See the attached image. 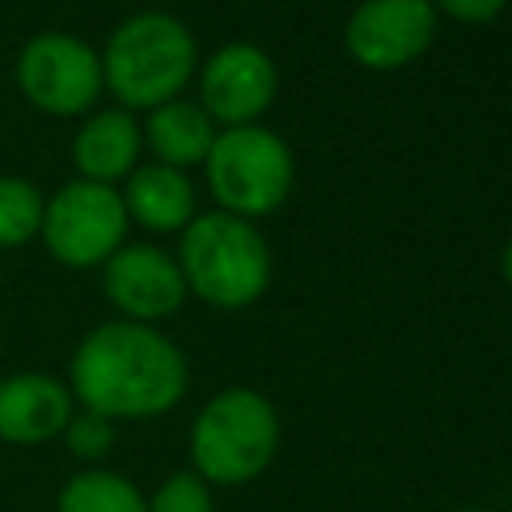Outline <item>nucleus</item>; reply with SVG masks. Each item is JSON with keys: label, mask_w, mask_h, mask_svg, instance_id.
I'll use <instances>...</instances> for the list:
<instances>
[{"label": "nucleus", "mask_w": 512, "mask_h": 512, "mask_svg": "<svg viewBox=\"0 0 512 512\" xmlns=\"http://www.w3.org/2000/svg\"><path fill=\"white\" fill-rule=\"evenodd\" d=\"M100 284H104L108 304L124 320H136V324H156L180 312L188 296L176 256H168L156 244H120L100 264Z\"/></svg>", "instance_id": "9"}, {"label": "nucleus", "mask_w": 512, "mask_h": 512, "mask_svg": "<svg viewBox=\"0 0 512 512\" xmlns=\"http://www.w3.org/2000/svg\"><path fill=\"white\" fill-rule=\"evenodd\" d=\"M128 232L124 200L112 184L68 180L44 200L40 240L64 268H100Z\"/></svg>", "instance_id": "6"}, {"label": "nucleus", "mask_w": 512, "mask_h": 512, "mask_svg": "<svg viewBox=\"0 0 512 512\" xmlns=\"http://www.w3.org/2000/svg\"><path fill=\"white\" fill-rule=\"evenodd\" d=\"M128 220L144 224L148 232H184L196 216V192L192 180L180 168L168 164H136L128 172V184L120 192Z\"/></svg>", "instance_id": "13"}, {"label": "nucleus", "mask_w": 512, "mask_h": 512, "mask_svg": "<svg viewBox=\"0 0 512 512\" xmlns=\"http://www.w3.org/2000/svg\"><path fill=\"white\" fill-rule=\"evenodd\" d=\"M72 412V388L52 372H12L0 380V444L36 448L60 440Z\"/></svg>", "instance_id": "11"}, {"label": "nucleus", "mask_w": 512, "mask_h": 512, "mask_svg": "<svg viewBox=\"0 0 512 512\" xmlns=\"http://www.w3.org/2000/svg\"><path fill=\"white\" fill-rule=\"evenodd\" d=\"M436 36L432 0H360L344 28V48L372 72L412 64Z\"/></svg>", "instance_id": "8"}, {"label": "nucleus", "mask_w": 512, "mask_h": 512, "mask_svg": "<svg viewBox=\"0 0 512 512\" xmlns=\"http://www.w3.org/2000/svg\"><path fill=\"white\" fill-rule=\"evenodd\" d=\"M16 88L48 116H80L104 88L100 52L72 32H40L16 56Z\"/></svg>", "instance_id": "7"}, {"label": "nucleus", "mask_w": 512, "mask_h": 512, "mask_svg": "<svg viewBox=\"0 0 512 512\" xmlns=\"http://www.w3.org/2000/svg\"><path fill=\"white\" fill-rule=\"evenodd\" d=\"M280 448V416L272 400L256 388H224L192 420L188 456L204 484H248L256 480Z\"/></svg>", "instance_id": "4"}, {"label": "nucleus", "mask_w": 512, "mask_h": 512, "mask_svg": "<svg viewBox=\"0 0 512 512\" xmlns=\"http://www.w3.org/2000/svg\"><path fill=\"white\" fill-rule=\"evenodd\" d=\"M504 4L508 0H432L436 12H444V16L460 20V24H488V20H496L504 12Z\"/></svg>", "instance_id": "19"}, {"label": "nucleus", "mask_w": 512, "mask_h": 512, "mask_svg": "<svg viewBox=\"0 0 512 512\" xmlns=\"http://www.w3.org/2000/svg\"><path fill=\"white\" fill-rule=\"evenodd\" d=\"M76 408L116 420H152L172 412L188 392V360L152 324L108 320L80 336L68 360Z\"/></svg>", "instance_id": "1"}, {"label": "nucleus", "mask_w": 512, "mask_h": 512, "mask_svg": "<svg viewBox=\"0 0 512 512\" xmlns=\"http://www.w3.org/2000/svg\"><path fill=\"white\" fill-rule=\"evenodd\" d=\"M276 96V64L264 48L236 40L216 48L200 68V108L212 124H252Z\"/></svg>", "instance_id": "10"}, {"label": "nucleus", "mask_w": 512, "mask_h": 512, "mask_svg": "<svg viewBox=\"0 0 512 512\" xmlns=\"http://www.w3.org/2000/svg\"><path fill=\"white\" fill-rule=\"evenodd\" d=\"M452 512H488V508H452Z\"/></svg>", "instance_id": "21"}, {"label": "nucleus", "mask_w": 512, "mask_h": 512, "mask_svg": "<svg viewBox=\"0 0 512 512\" xmlns=\"http://www.w3.org/2000/svg\"><path fill=\"white\" fill-rule=\"evenodd\" d=\"M500 276H504V284H512V240L500 252Z\"/></svg>", "instance_id": "20"}, {"label": "nucleus", "mask_w": 512, "mask_h": 512, "mask_svg": "<svg viewBox=\"0 0 512 512\" xmlns=\"http://www.w3.org/2000/svg\"><path fill=\"white\" fill-rule=\"evenodd\" d=\"M104 88L120 108H160L184 92L196 68V40L184 20L168 12H136L120 20L100 52Z\"/></svg>", "instance_id": "2"}, {"label": "nucleus", "mask_w": 512, "mask_h": 512, "mask_svg": "<svg viewBox=\"0 0 512 512\" xmlns=\"http://www.w3.org/2000/svg\"><path fill=\"white\" fill-rule=\"evenodd\" d=\"M176 264L192 296L228 312L256 304L272 280V252L260 228L220 208L188 220Z\"/></svg>", "instance_id": "3"}, {"label": "nucleus", "mask_w": 512, "mask_h": 512, "mask_svg": "<svg viewBox=\"0 0 512 512\" xmlns=\"http://www.w3.org/2000/svg\"><path fill=\"white\" fill-rule=\"evenodd\" d=\"M44 192L24 176H0V248H24L40 236Z\"/></svg>", "instance_id": "16"}, {"label": "nucleus", "mask_w": 512, "mask_h": 512, "mask_svg": "<svg viewBox=\"0 0 512 512\" xmlns=\"http://www.w3.org/2000/svg\"><path fill=\"white\" fill-rule=\"evenodd\" d=\"M144 500H148V512H216L212 488L192 468H180V472L164 476Z\"/></svg>", "instance_id": "18"}, {"label": "nucleus", "mask_w": 512, "mask_h": 512, "mask_svg": "<svg viewBox=\"0 0 512 512\" xmlns=\"http://www.w3.org/2000/svg\"><path fill=\"white\" fill-rule=\"evenodd\" d=\"M140 148H144V132H140L136 116L128 108H104V112H92L76 128L72 164H76L80 180L116 184V180H128V172L140 160Z\"/></svg>", "instance_id": "12"}, {"label": "nucleus", "mask_w": 512, "mask_h": 512, "mask_svg": "<svg viewBox=\"0 0 512 512\" xmlns=\"http://www.w3.org/2000/svg\"><path fill=\"white\" fill-rule=\"evenodd\" d=\"M144 132V144L152 148L156 164H168V168H192V164H204L212 140H216V124L212 116L192 104V100H168L160 108L148 112V124L140 128Z\"/></svg>", "instance_id": "14"}, {"label": "nucleus", "mask_w": 512, "mask_h": 512, "mask_svg": "<svg viewBox=\"0 0 512 512\" xmlns=\"http://www.w3.org/2000/svg\"><path fill=\"white\" fill-rule=\"evenodd\" d=\"M56 512H148V500L112 468H80L60 484Z\"/></svg>", "instance_id": "15"}, {"label": "nucleus", "mask_w": 512, "mask_h": 512, "mask_svg": "<svg viewBox=\"0 0 512 512\" xmlns=\"http://www.w3.org/2000/svg\"><path fill=\"white\" fill-rule=\"evenodd\" d=\"M204 172H208V188L220 212L252 220V216L276 212L288 200L296 164H292L288 144L276 132L240 124V128L216 132L204 156Z\"/></svg>", "instance_id": "5"}, {"label": "nucleus", "mask_w": 512, "mask_h": 512, "mask_svg": "<svg viewBox=\"0 0 512 512\" xmlns=\"http://www.w3.org/2000/svg\"><path fill=\"white\" fill-rule=\"evenodd\" d=\"M64 448L80 460V464H92L100 468V460H108V452L116 448V424L100 412H88V408H76L68 428L60 432Z\"/></svg>", "instance_id": "17"}]
</instances>
